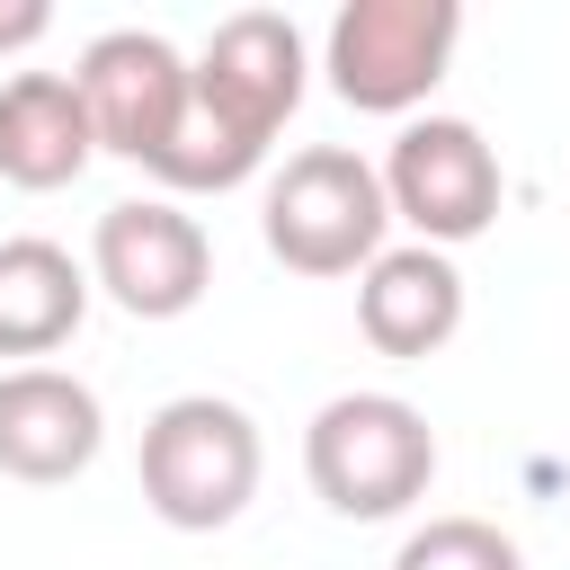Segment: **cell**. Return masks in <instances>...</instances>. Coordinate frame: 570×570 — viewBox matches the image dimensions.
Instances as JSON below:
<instances>
[{
	"label": "cell",
	"mask_w": 570,
	"mask_h": 570,
	"mask_svg": "<svg viewBox=\"0 0 570 570\" xmlns=\"http://www.w3.org/2000/svg\"><path fill=\"white\" fill-rule=\"evenodd\" d=\"M303 481L347 525L410 517L428 499V481H436V428L401 392H338L303 428Z\"/></svg>",
	"instance_id": "obj_1"
},
{
	"label": "cell",
	"mask_w": 570,
	"mask_h": 570,
	"mask_svg": "<svg viewBox=\"0 0 570 570\" xmlns=\"http://www.w3.org/2000/svg\"><path fill=\"white\" fill-rule=\"evenodd\" d=\"M258 472H267L258 419L240 401H223V392H178V401H160L142 419V499L178 534L232 525L258 499Z\"/></svg>",
	"instance_id": "obj_2"
},
{
	"label": "cell",
	"mask_w": 570,
	"mask_h": 570,
	"mask_svg": "<svg viewBox=\"0 0 570 570\" xmlns=\"http://www.w3.org/2000/svg\"><path fill=\"white\" fill-rule=\"evenodd\" d=\"M383 232H392V205H383V178L365 151L347 142H312L294 151L267 196H258V240L276 267L294 276H365L383 258Z\"/></svg>",
	"instance_id": "obj_3"
},
{
	"label": "cell",
	"mask_w": 570,
	"mask_h": 570,
	"mask_svg": "<svg viewBox=\"0 0 570 570\" xmlns=\"http://www.w3.org/2000/svg\"><path fill=\"white\" fill-rule=\"evenodd\" d=\"M463 45V0H347L330 18L321 71L356 116H410Z\"/></svg>",
	"instance_id": "obj_4"
},
{
	"label": "cell",
	"mask_w": 570,
	"mask_h": 570,
	"mask_svg": "<svg viewBox=\"0 0 570 570\" xmlns=\"http://www.w3.org/2000/svg\"><path fill=\"white\" fill-rule=\"evenodd\" d=\"M383 205H392V223H410L428 249H445L454 258V240H481L490 223H499V196H508V178H499V151L481 142V125L472 116H410L401 134H392V151H383Z\"/></svg>",
	"instance_id": "obj_5"
},
{
	"label": "cell",
	"mask_w": 570,
	"mask_h": 570,
	"mask_svg": "<svg viewBox=\"0 0 570 570\" xmlns=\"http://www.w3.org/2000/svg\"><path fill=\"white\" fill-rule=\"evenodd\" d=\"M187 80H196V107H205L240 151L267 160V142H276L285 116L303 107L312 45H303V27H294L285 9H240V18H223V27L205 36V53L187 62Z\"/></svg>",
	"instance_id": "obj_6"
},
{
	"label": "cell",
	"mask_w": 570,
	"mask_h": 570,
	"mask_svg": "<svg viewBox=\"0 0 570 570\" xmlns=\"http://www.w3.org/2000/svg\"><path fill=\"white\" fill-rule=\"evenodd\" d=\"M89 285H98L116 312H134V321H178V312H196L205 285H214V240H205V223H196L187 205H169V196H125V205H107L98 232H89Z\"/></svg>",
	"instance_id": "obj_7"
},
{
	"label": "cell",
	"mask_w": 570,
	"mask_h": 570,
	"mask_svg": "<svg viewBox=\"0 0 570 570\" xmlns=\"http://www.w3.org/2000/svg\"><path fill=\"white\" fill-rule=\"evenodd\" d=\"M80 107H89V134L98 151L134 160V169H160L169 142H178V116H187V53L151 27H107L80 45V71H71Z\"/></svg>",
	"instance_id": "obj_8"
},
{
	"label": "cell",
	"mask_w": 570,
	"mask_h": 570,
	"mask_svg": "<svg viewBox=\"0 0 570 570\" xmlns=\"http://www.w3.org/2000/svg\"><path fill=\"white\" fill-rule=\"evenodd\" d=\"M98 445H107V410L80 374H62V365H9L0 374V472L9 481L53 490V481L89 472Z\"/></svg>",
	"instance_id": "obj_9"
},
{
	"label": "cell",
	"mask_w": 570,
	"mask_h": 570,
	"mask_svg": "<svg viewBox=\"0 0 570 570\" xmlns=\"http://www.w3.org/2000/svg\"><path fill=\"white\" fill-rule=\"evenodd\" d=\"M356 330H365L374 356H401V365L436 356V347L463 330V267H454L445 249H428V240L383 249V258L356 276Z\"/></svg>",
	"instance_id": "obj_10"
},
{
	"label": "cell",
	"mask_w": 570,
	"mask_h": 570,
	"mask_svg": "<svg viewBox=\"0 0 570 570\" xmlns=\"http://www.w3.org/2000/svg\"><path fill=\"white\" fill-rule=\"evenodd\" d=\"M89 160H98V134H89L71 71H9L0 80V178L27 196H53Z\"/></svg>",
	"instance_id": "obj_11"
},
{
	"label": "cell",
	"mask_w": 570,
	"mask_h": 570,
	"mask_svg": "<svg viewBox=\"0 0 570 570\" xmlns=\"http://www.w3.org/2000/svg\"><path fill=\"white\" fill-rule=\"evenodd\" d=\"M80 321H89V267L45 232L0 240V356H53Z\"/></svg>",
	"instance_id": "obj_12"
},
{
	"label": "cell",
	"mask_w": 570,
	"mask_h": 570,
	"mask_svg": "<svg viewBox=\"0 0 570 570\" xmlns=\"http://www.w3.org/2000/svg\"><path fill=\"white\" fill-rule=\"evenodd\" d=\"M392 570H525V552L490 517H428V525L401 534Z\"/></svg>",
	"instance_id": "obj_13"
},
{
	"label": "cell",
	"mask_w": 570,
	"mask_h": 570,
	"mask_svg": "<svg viewBox=\"0 0 570 570\" xmlns=\"http://www.w3.org/2000/svg\"><path fill=\"white\" fill-rule=\"evenodd\" d=\"M45 27H53V9H45V0H0V53L45 45Z\"/></svg>",
	"instance_id": "obj_14"
}]
</instances>
